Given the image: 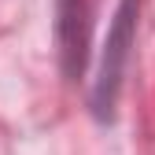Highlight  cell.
<instances>
[{
  "instance_id": "cell-1",
  "label": "cell",
  "mask_w": 155,
  "mask_h": 155,
  "mask_svg": "<svg viewBox=\"0 0 155 155\" xmlns=\"http://www.w3.org/2000/svg\"><path fill=\"white\" fill-rule=\"evenodd\" d=\"M137 11H140V0H122V4L114 8L111 26H107V45H104L100 74H96V85H92V111H96V118H111L114 104H118L126 63H129V48H133V37H137Z\"/></svg>"
},
{
  "instance_id": "cell-2",
  "label": "cell",
  "mask_w": 155,
  "mask_h": 155,
  "mask_svg": "<svg viewBox=\"0 0 155 155\" xmlns=\"http://www.w3.org/2000/svg\"><path fill=\"white\" fill-rule=\"evenodd\" d=\"M85 41H89V18L81 0H59V45H63V67L70 78L85 67Z\"/></svg>"
}]
</instances>
